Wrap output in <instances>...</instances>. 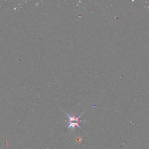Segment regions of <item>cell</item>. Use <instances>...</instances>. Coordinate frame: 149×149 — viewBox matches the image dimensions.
<instances>
[{
	"mask_svg": "<svg viewBox=\"0 0 149 149\" xmlns=\"http://www.w3.org/2000/svg\"><path fill=\"white\" fill-rule=\"evenodd\" d=\"M82 141V138L80 137H76V143L77 144L80 143Z\"/></svg>",
	"mask_w": 149,
	"mask_h": 149,
	"instance_id": "2",
	"label": "cell"
},
{
	"mask_svg": "<svg viewBox=\"0 0 149 149\" xmlns=\"http://www.w3.org/2000/svg\"><path fill=\"white\" fill-rule=\"evenodd\" d=\"M63 112H65V113L67 115V116L69 118V125H68V126H67V129H73V131H74L75 130V127L77 126V127H79L80 129H81V127L79 126V123L80 122H82V121H81V120H79V118H80V117L84 113V112L83 113H82L81 114H80L79 116H75V115H72V116H70V115H69V114H68L66 112H65L64 111H63Z\"/></svg>",
	"mask_w": 149,
	"mask_h": 149,
	"instance_id": "1",
	"label": "cell"
}]
</instances>
